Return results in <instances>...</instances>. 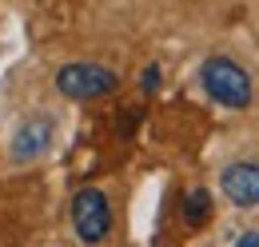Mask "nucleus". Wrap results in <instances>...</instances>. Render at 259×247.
<instances>
[{"instance_id": "1", "label": "nucleus", "mask_w": 259, "mask_h": 247, "mask_svg": "<svg viewBox=\"0 0 259 247\" xmlns=\"http://www.w3.org/2000/svg\"><path fill=\"white\" fill-rule=\"evenodd\" d=\"M199 88L211 96L220 108H247L251 104V76L243 64H235L231 56H211L199 68Z\"/></svg>"}, {"instance_id": "2", "label": "nucleus", "mask_w": 259, "mask_h": 247, "mask_svg": "<svg viewBox=\"0 0 259 247\" xmlns=\"http://www.w3.org/2000/svg\"><path fill=\"white\" fill-rule=\"evenodd\" d=\"M120 88V76L104 64H92V60H72L56 72V92L68 96V100H104Z\"/></svg>"}, {"instance_id": "3", "label": "nucleus", "mask_w": 259, "mask_h": 247, "mask_svg": "<svg viewBox=\"0 0 259 247\" xmlns=\"http://www.w3.org/2000/svg\"><path fill=\"white\" fill-rule=\"evenodd\" d=\"M52 140H56V116L52 112H36L28 120H20L16 132H12V140H8V163L12 168L40 163L48 155V148H52Z\"/></svg>"}, {"instance_id": "4", "label": "nucleus", "mask_w": 259, "mask_h": 247, "mask_svg": "<svg viewBox=\"0 0 259 247\" xmlns=\"http://www.w3.org/2000/svg\"><path fill=\"white\" fill-rule=\"evenodd\" d=\"M68 223L80 243H100L112 227V203L100 187H80L68 203Z\"/></svg>"}, {"instance_id": "5", "label": "nucleus", "mask_w": 259, "mask_h": 247, "mask_svg": "<svg viewBox=\"0 0 259 247\" xmlns=\"http://www.w3.org/2000/svg\"><path fill=\"white\" fill-rule=\"evenodd\" d=\"M220 191L231 208H259V163L235 159L220 172Z\"/></svg>"}, {"instance_id": "6", "label": "nucleus", "mask_w": 259, "mask_h": 247, "mask_svg": "<svg viewBox=\"0 0 259 247\" xmlns=\"http://www.w3.org/2000/svg\"><path fill=\"white\" fill-rule=\"evenodd\" d=\"M180 212H184V223H207L211 216V195H207V187H184V195H180Z\"/></svg>"}, {"instance_id": "7", "label": "nucleus", "mask_w": 259, "mask_h": 247, "mask_svg": "<svg viewBox=\"0 0 259 247\" xmlns=\"http://www.w3.org/2000/svg\"><path fill=\"white\" fill-rule=\"evenodd\" d=\"M156 88H160V64H148V68L140 72V92L152 96Z\"/></svg>"}, {"instance_id": "8", "label": "nucleus", "mask_w": 259, "mask_h": 247, "mask_svg": "<svg viewBox=\"0 0 259 247\" xmlns=\"http://www.w3.org/2000/svg\"><path fill=\"white\" fill-rule=\"evenodd\" d=\"M227 243H239V247H259V231H235V235H227Z\"/></svg>"}]
</instances>
